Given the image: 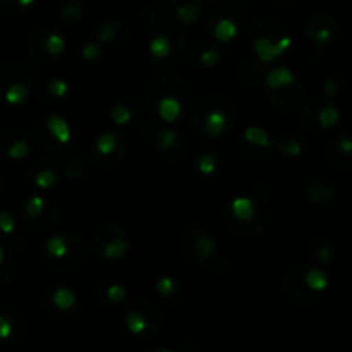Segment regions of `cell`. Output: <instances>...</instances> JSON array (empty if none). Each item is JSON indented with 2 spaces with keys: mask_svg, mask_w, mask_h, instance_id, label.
I'll use <instances>...</instances> for the list:
<instances>
[{
  "mask_svg": "<svg viewBox=\"0 0 352 352\" xmlns=\"http://www.w3.org/2000/svg\"><path fill=\"white\" fill-rule=\"evenodd\" d=\"M346 89H347V82L344 76L336 74V76H329V78L325 79L327 96H340L346 93Z\"/></svg>",
  "mask_w": 352,
  "mask_h": 352,
  "instance_id": "obj_24",
  "label": "cell"
},
{
  "mask_svg": "<svg viewBox=\"0 0 352 352\" xmlns=\"http://www.w3.org/2000/svg\"><path fill=\"white\" fill-rule=\"evenodd\" d=\"M52 208H54V205H52V203H45V199L34 198L28 203L26 208H24V213H26V219L30 220V222H33V220H36V219H45L47 226H50V223L55 222V219H57V217L45 215V213H50Z\"/></svg>",
  "mask_w": 352,
  "mask_h": 352,
  "instance_id": "obj_17",
  "label": "cell"
},
{
  "mask_svg": "<svg viewBox=\"0 0 352 352\" xmlns=\"http://www.w3.org/2000/svg\"><path fill=\"white\" fill-rule=\"evenodd\" d=\"M122 30H126V26L122 24V21H105V23L100 26L98 30V41H102L103 45H112L113 41H117V43H120V38H126L127 31H124V33H120Z\"/></svg>",
  "mask_w": 352,
  "mask_h": 352,
  "instance_id": "obj_18",
  "label": "cell"
},
{
  "mask_svg": "<svg viewBox=\"0 0 352 352\" xmlns=\"http://www.w3.org/2000/svg\"><path fill=\"white\" fill-rule=\"evenodd\" d=\"M213 14H217V19H208V26L212 28L213 34H215L219 40H230L237 34L239 31V24L243 23L241 19L229 16H220L219 10H213Z\"/></svg>",
  "mask_w": 352,
  "mask_h": 352,
  "instance_id": "obj_15",
  "label": "cell"
},
{
  "mask_svg": "<svg viewBox=\"0 0 352 352\" xmlns=\"http://www.w3.org/2000/svg\"><path fill=\"white\" fill-rule=\"evenodd\" d=\"M2 150L6 151L7 157L14 158V160H21L28 155L30 144H28L26 136H21L19 140H12L9 144H2Z\"/></svg>",
  "mask_w": 352,
  "mask_h": 352,
  "instance_id": "obj_23",
  "label": "cell"
},
{
  "mask_svg": "<svg viewBox=\"0 0 352 352\" xmlns=\"http://www.w3.org/2000/svg\"><path fill=\"white\" fill-rule=\"evenodd\" d=\"M278 2H284V3H292L294 0H278Z\"/></svg>",
  "mask_w": 352,
  "mask_h": 352,
  "instance_id": "obj_35",
  "label": "cell"
},
{
  "mask_svg": "<svg viewBox=\"0 0 352 352\" xmlns=\"http://www.w3.org/2000/svg\"><path fill=\"white\" fill-rule=\"evenodd\" d=\"M45 301H50L52 306H47L50 313H62L67 315L69 311H76L78 309V299L67 289H55L50 292V298L45 296Z\"/></svg>",
  "mask_w": 352,
  "mask_h": 352,
  "instance_id": "obj_14",
  "label": "cell"
},
{
  "mask_svg": "<svg viewBox=\"0 0 352 352\" xmlns=\"http://www.w3.org/2000/svg\"><path fill=\"white\" fill-rule=\"evenodd\" d=\"M192 122L196 133L203 136L222 138L232 129L236 122V110L227 100L220 96H210L198 105Z\"/></svg>",
  "mask_w": 352,
  "mask_h": 352,
  "instance_id": "obj_1",
  "label": "cell"
},
{
  "mask_svg": "<svg viewBox=\"0 0 352 352\" xmlns=\"http://www.w3.org/2000/svg\"><path fill=\"white\" fill-rule=\"evenodd\" d=\"M199 170L203 175H210L217 170V158L213 155H203L199 158Z\"/></svg>",
  "mask_w": 352,
  "mask_h": 352,
  "instance_id": "obj_31",
  "label": "cell"
},
{
  "mask_svg": "<svg viewBox=\"0 0 352 352\" xmlns=\"http://www.w3.org/2000/svg\"><path fill=\"white\" fill-rule=\"evenodd\" d=\"M158 322H160V318H158L157 309H155L150 302L140 301L136 302V306H133V309H131L129 315H127L126 323L127 327H129L131 332L136 333V336H141V333L151 336L153 332L150 330V327L157 329Z\"/></svg>",
  "mask_w": 352,
  "mask_h": 352,
  "instance_id": "obj_8",
  "label": "cell"
},
{
  "mask_svg": "<svg viewBox=\"0 0 352 352\" xmlns=\"http://www.w3.org/2000/svg\"><path fill=\"white\" fill-rule=\"evenodd\" d=\"M280 148L282 153L287 157H298L301 153V141H298V138H294L292 134H287V136H282Z\"/></svg>",
  "mask_w": 352,
  "mask_h": 352,
  "instance_id": "obj_27",
  "label": "cell"
},
{
  "mask_svg": "<svg viewBox=\"0 0 352 352\" xmlns=\"http://www.w3.org/2000/svg\"><path fill=\"white\" fill-rule=\"evenodd\" d=\"M103 287H105V292L100 294V298H105L109 302H119L126 298V289L122 287V284H107L103 282Z\"/></svg>",
  "mask_w": 352,
  "mask_h": 352,
  "instance_id": "obj_26",
  "label": "cell"
},
{
  "mask_svg": "<svg viewBox=\"0 0 352 352\" xmlns=\"http://www.w3.org/2000/svg\"><path fill=\"white\" fill-rule=\"evenodd\" d=\"M309 251H311V256L318 263L327 265L336 260V246H333V241L327 236H316L311 241Z\"/></svg>",
  "mask_w": 352,
  "mask_h": 352,
  "instance_id": "obj_16",
  "label": "cell"
},
{
  "mask_svg": "<svg viewBox=\"0 0 352 352\" xmlns=\"http://www.w3.org/2000/svg\"><path fill=\"white\" fill-rule=\"evenodd\" d=\"M285 291H287L289 298L292 301L299 302V305H313L315 301H318V296L306 284L305 275H302V265L292 268L287 274V277H285Z\"/></svg>",
  "mask_w": 352,
  "mask_h": 352,
  "instance_id": "obj_9",
  "label": "cell"
},
{
  "mask_svg": "<svg viewBox=\"0 0 352 352\" xmlns=\"http://www.w3.org/2000/svg\"><path fill=\"white\" fill-rule=\"evenodd\" d=\"M24 330V322L12 308L0 306V340L19 339Z\"/></svg>",
  "mask_w": 352,
  "mask_h": 352,
  "instance_id": "obj_13",
  "label": "cell"
},
{
  "mask_svg": "<svg viewBox=\"0 0 352 352\" xmlns=\"http://www.w3.org/2000/svg\"><path fill=\"white\" fill-rule=\"evenodd\" d=\"M306 36L316 45V47H323V45L330 43L336 40L340 33V26L337 19L330 14H318L313 17L308 24H306Z\"/></svg>",
  "mask_w": 352,
  "mask_h": 352,
  "instance_id": "obj_7",
  "label": "cell"
},
{
  "mask_svg": "<svg viewBox=\"0 0 352 352\" xmlns=\"http://www.w3.org/2000/svg\"><path fill=\"white\" fill-rule=\"evenodd\" d=\"M12 227H14L12 217H10L9 213H0V229H2L3 232H10Z\"/></svg>",
  "mask_w": 352,
  "mask_h": 352,
  "instance_id": "obj_34",
  "label": "cell"
},
{
  "mask_svg": "<svg viewBox=\"0 0 352 352\" xmlns=\"http://www.w3.org/2000/svg\"><path fill=\"white\" fill-rule=\"evenodd\" d=\"M158 148H160L164 153H168V151H174L177 148L184 150V143H182L181 136H179L177 131H162L160 136H158L157 141Z\"/></svg>",
  "mask_w": 352,
  "mask_h": 352,
  "instance_id": "obj_22",
  "label": "cell"
},
{
  "mask_svg": "<svg viewBox=\"0 0 352 352\" xmlns=\"http://www.w3.org/2000/svg\"><path fill=\"white\" fill-rule=\"evenodd\" d=\"M2 260H3V251L0 250V261H2Z\"/></svg>",
  "mask_w": 352,
  "mask_h": 352,
  "instance_id": "obj_36",
  "label": "cell"
},
{
  "mask_svg": "<svg viewBox=\"0 0 352 352\" xmlns=\"http://www.w3.org/2000/svg\"><path fill=\"white\" fill-rule=\"evenodd\" d=\"M86 258L85 243L74 234H57L47 244V260L58 270H76Z\"/></svg>",
  "mask_w": 352,
  "mask_h": 352,
  "instance_id": "obj_2",
  "label": "cell"
},
{
  "mask_svg": "<svg viewBox=\"0 0 352 352\" xmlns=\"http://www.w3.org/2000/svg\"><path fill=\"white\" fill-rule=\"evenodd\" d=\"M177 289H179L177 282L170 277H165L158 282V292H160V296L165 299V301H168V299L172 298V302H175V298H181Z\"/></svg>",
  "mask_w": 352,
  "mask_h": 352,
  "instance_id": "obj_25",
  "label": "cell"
},
{
  "mask_svg": "<svg viewBox=\"0 0 352 352\" xmlns=\"http://www.w3.org/2000/svg\"><path fill=\"white\" fill-rule=\"evenodd\" d=\"M201 10V0H174L170 6V19L188 28L198 21Z\"/></svg>",
  "mask_w": 352,
  "mask_h": 352,
  "instance_id": "obj_12",
  "label": "cell"
},
{
  "mask_svg": "<svg viewBox=\"0 0 352 352\" xmlns=\"http://www.w3.org/2000/svg\"><path fill=\"white\" fill-rule=\"evenodd\" d=\"M199 62H201V65H206V67L217 65V62H219V52L215 48H203L201 55H199Z\"/></svg>",
  "mask_w": 352,
  "mask_h": 352,
  "instance_id": "obj_32",
  "label": "cell"
},
{
  "mask_svg": "<svg viewBox=\"0 0 352 352\" xmlns=\"http://www.w3.org/2000/svg\"><path fill=\"white\" fill-rule=\"evenodd\" d=\"M186 237H189L188 241H182V246L184 248V253L188 254V260H191L192 263H205V261L212 260L213 254H215V241L213 237L206 232L205 229H199V227H191V229L186 232Z\"/></svg>",
  "mask_w": 352,
  "mask_h": 352,
  "instance_id": "obj_5",
  "label": "cell"
},
{
  "mask_svg": "<svg viewBox=\"0 0 352 352\" xmlns=\"http://www.w3.org/2000/svg\"><path fill=\"white\" fill-rule=\"evenodd\" d=\"M302 191L313 205L325 206L336 199V186L327 179L316 177V175L306 179L305 184H302Z\"/></svg>",
  "mask_w": 352,
  "mask_h": 352,
  "instance_id": "obj_11",
  "label": "cell"
},
{
  "mask_svg": "<svg viewBox=\"0 0 352 352\" xmlns=\"http://www.w3.org/2000/svg\"><path fill=\"white\" fill-rule=\"evenodd\" d=\"M48 91L52 96H64L67 93V85L62 79H54L48 82Z\"/></svg>",
  "mask_w": 352,
  "mask_h": 352,
  "instance_id": "obj_33",
  "label": "cell"
},
{
  "mask_svg": "<svg viewBox=\"0 0 352 352\" xmlns=\"http://www.w3.org/2000/svg\"><path fill=\"white\" fill-rule=\"evenodd\" d=\"M337 122H339V110L333 105V102L327 98L313 100L301 113L302 127L309 133L320 134L323 131L332 129Z\"/></svg>",
  "mask_w": 352,
  "mask_h": 352,
  "instance_id": "obj_3",
  "label": "cell"
},
{
  "mask_svg": "<svg viewBox=\"0 0 352 352\" xmlns=\"http://www.w3.org/2000/svg\"><path fill=\"white\" fill-rule=\"evenodd\" d=\"M31 179H33L34 186L41 189H47L50 186H54V182L57 181L58 170L54 165H48V167H38V170L31 168Z\"/></svg>",
  "mask_w": 352,
  "mask_h": 352,
  "instance_id": "obj_20",
  "label": "cell"
},
{
  "mask_svg": "<svg viewBox=\"0 0 352 352\" xmlns=\"http://www.w3.org/2000/svg\"><path fill=\"white\" fill-rule=\"evenodd\" d=\"M34 2L36 0H0V6H2L3 10L14 14V9H19V12H23L28 7L33 6Z\"/></svg>",
  "mask_w": 352,
  "mask_h": 352,
  "instance_id": "obj_30",
  "label": "cell"
},
{
  "mask_svg": "<svg viewBox=\"0 0 352 352\" xmlns=\"http://www.w3.org/2000/svg\"><path fill=\"white\" fill-rule=\"evenodd\" d=\"M329 164L339 172L352 170V138L337 136L327 150Z\"/></svg>",
  "mask_w": 352,
  "mask_h": 352,
  "instance_id": "obj_10",
  "label": "cell"
},
{
  "mask_svg": "<svg viewBox=\"0 0 352 352\" xmlns=\"http://www.w3.org/2000/svg\"><path fill=\"white\" fill-rule=\"evenodd\" d=\"M151 55L157 58L158 62H164V65H179L181 64L182 57L186 54L184 43L177 45V34L174 33H164L158 34L150 45Z\"/></svg>",
  "mask_w": 352,
  "mask_h": 352,
  "instance_id": "obj_6",
  "label": "cell"
},
{
  "mask_svg": "<svg viewBox=\"0 0 352 352\" xmlns=\"http://www.w3.org/2000/svg\"><path fill=\"white\" fill-rule=\"evenodd\" d=\"M134 109H136V102H134L133 105H131V109H127L126 103H119V105L113 107V112H112L113 120H116L117 124L129 122V120L133 119V110Z\"/></svg>",
  "mask_w": 352,
  "mask_h": 352,
  "instance_id": "obj_28",
  "label": "cell"
},
{
  "mask_svg": "<svg viewBox=\"0 0 352 352\" xmlns=\"http://www.w3.org/2000/svg\"><path fill=\"white\" fill-rule=\"evenodd\" d=\"M62 14H64L65 19L69 21L79 19L82 14L81 0H69V2H65L64 7H62Z\"/></svg>",
  "mask_w": 352,
  "mask_h": 352,
  "instance_id": "obj_29",
  "label": "cell"
},
{
  "mask_svg": "<svg viewBox=\"0 0 352 352\" xmlns=\"http://www.w3.org/2000/svg\"><path fill=\"white\" fill-rule=\"evenodd\" d=\"M127 250V241L124 237L122 227L107 226L96 234L95 251L102 260H119Z\"/></svg>",
  "mask_w": 352,
  "mask_h": 352,
  "instance_id": "obj_4",
  "label": "cell"
},
{
  "mask_svg": "<svg viewBox=\"0 0 352 352\" xmlns=\"http://www.w3.org/2000/svg\"><path fill=\"white\" fill-rule=\"evenodd\" d=\"M120 143H122V138L117 136V134H103V136H100L98 141H96V153L102 158H112L113 153H120V146H124V144Z\"/></svg>",
  "mask_w": 352,
  "mask_h": 352,
  "instance_id": "obj_19",
  "label": "cell"
},
{
  "mask_svg": "<svg viewBox=\"0 0 352 352\" xmlns=\"http://www.w3.org/2000/svg\"><path fill=\"white\" fill-rule=\"evenodd\" d=\"M47 133L50 134V138L54 136L58 143H67V140L71 138V131H69L67 122H65L62 117H50L47 122Z\"/></svg>",
  "mask_w": 352,
  "mask_h": 352,
  "instance_id": "obj_21",
  "label": "cell"
}]
</instances>
